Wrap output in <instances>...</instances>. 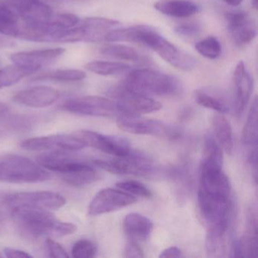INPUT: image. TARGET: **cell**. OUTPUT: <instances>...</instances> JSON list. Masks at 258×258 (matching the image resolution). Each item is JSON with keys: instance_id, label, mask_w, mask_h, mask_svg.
Wrapping results in <instances>:
<instances>
[{"instance_id": "cell-46", "label": "cell", "mask_w": 258, "mask_h": 258, "mask_svg": "<svg viewBox=\"0 0 258 258\" xmlns=\"http://www.w3.org/2000/svg\"><path fill=\"white\" fill-rule=\"evenodd\" d=\"M1 256H2V254H1V253H0V257H1Z\"/></svg>"}, {"instance_id": "cell-3", "label": "cell", "mask_w": 258, "mask_h": 258, "mask_svg": "<svg viewBox=\"0 0 258 258\" xmlns=\"http://www.w3.org/2000/svg\"><path fill=\"white\" fill-rule=\"evenodd\" d=\"M12 215L19 232L28 238L62 237L77 230L75 224L60 221L46 210L17 209Z\"/></svg>"}, {"instance_id": "cell-30", "label": "cell", "mask_w": 258, "mask_h": 258, "mask_svg": "<svg viewBox=\"0 0 258 258\" xmlns=\"http://www.w3.org/2000/svg\"><path fill=\"white\" fill-rule=\"evenodd\" d=\"M225 19H226V28L229 34H231L245 26L250 22H253L251 18L247 13L241 10L226 13Z\"/></svg>"}, {"instance_id": "cell-11", "label": "cell", "mask_w": 258, "mask_h": 258, "mask_svg": "<svg viewBox=\"0 0 258 258\" xmlns=\"http://www.w3.org/2000/svg\"><path fill=\"white\" fill-rule=\"evenodd\" d=\"M84 146L114 155L117 158L127 156L132 152L129 142L122 137L103 135L90 131H79L73 134Z\"/></svg>"}, {"instance_id": "cell-37", "label": "cell", "mask_w": 258, "mask_h": 258, "mask_svg": "<svg viewBox=\"0 0 258 258\" xmlns=\"http://www.w3.org/2000/svg\"><path fill=\"white\" fill-rule=\"evenodd\" d=\"M19 16L7 6H0V23H13L17 22Z\"/></svg>"}, {"instance_id": "cell-19", "label": "cell", "mask_w": 258, "mask_h": 258, "mask_svg": "<svg viewBox=\"0 0 258 258\" xmlns=\"http://www.w3.org/2000/svg\"><path fill=\"white\" fill-rule=\"evenodd\" d=\"M257 249V222L256 214L253 209H250L247 214V231L233 246V256L256 257Z\"/></svg>"}, {"instance_id": "cell-29", "label": "cell", "mask_w": 258, "mask_h": 258, "mask_svg": "<svg viewBox=\"0 0 258 258\" xmlns=\"http://www.w3.org/2000/svg\"><path fill=\"white\" fill-rule=\"evenodd\" d=\"M197 52L208 59H216L221 54L222 48L217 37L210 36L195 45Z\"/></svg>"}, {"instance_id": "cell-6", "label": "cell", "mask_w": 258, "mask_h": 258, "mask_svg": "<svg viewBox=\"0 0 258 258\" xmlns=\"http://www.w3.org/2000/svg\"><path fill=\"white\" fill-rule=\"evenodd\" d=\"M3 205L10 211L17 209L57 210L66 203L64 196L49 191H28L6 195Z\"/></svg>"}, {"instance_id": "cell-7", "label": "cell", "mask_w": 258, "mask_h": 258, "mask_svg": "<svg viewBox=\"0 0 258 258\" xmlns=\"http://www.w3.org/2000/svg\"><path fill=\"white\" fill-rule=\"evenodd\" d=\"M117 125L120 130L129 134L168 139H175L179 137V132L173 126L158 120L145 118L140 115L120 114L117 119Z\"/></svg>"}, {"instance_id": "cell-45", "label": "cell", "mask_w": 258, "mask_h": 258, "mask_svg": "<svg viewBox=\"0 0 258 258\" xmlns=\"http://www.w3.org/2000/svg\"><path fill=\"white\" fill-rule=\"evenodd\" d=\"M3 218L2 217H1V215H0V230H1V229L3 228Z\"/></svg>"}, {"instance_id": "cell-27", "label": "cell", "mask_w": 258, "mask_h": 258, "mask_svg": "<svg viewBox=\"0 0 258 258\" xmlns=\"http://www.w3.org/2000/svg\"><path fill=\"white\" fill-rule=\"evenodd\" d=\"M85 69L101 76H113L128 72L131 66L119 61H93L87 63Z\"/></svg>"}, {"instance_id": "cell-40", "label": "cell", "mask_w": 258, "mask_h": 258, "mask_svg": "<svg viewBox=\"0 0 258 258\" xmlns=\"http://www.w3.org/2000/svg\"><path fill=\"white\" fill-rule=\"evenodd\" d=\"M182 256V252L179 247H170L166 248L160 253L159 257L162 258H173V257H181Z\"/></svg>"}, {"instance_id": "cell-44", "label": "cell", "mask_w": 258, "mask_h": 258, "mask_svg": "<svg viewBox=\"0 0 258 258\" xmlns=\"http://www.w3.org/2000/svg\"><path fill=\"white\" fill-rule=\"evenodd\" d=\"M257 0H251L252 6H253V7L255 9V10H257Z\"/></svg>"}, {"instance_id": "cell-12", "label": "cell", "mask_w": 258, "mask_h": 258, "mask_svg": "<svg viewBox=\"0 0 258 258\" xmlns=\"http://www.w3.org/2000/svg\"><path fill=\"white\" fill-rule=\"evenodd\" d=\"M94 164L105 171L114 174L143 176L153 171L150 161L140 154L131 152L129 155L110 161L96 160Z\"/></svg>"}, {"instance_id": "cell-39", "label": "cell", "mask_w": 258, "mask_h": 258, "mask_svg": "<svg viewBox=\"0 0 258 258\" xmlns=\"http://www.w3.org/2000/svg\"><path fill=\"white\" fill-rule=\"evenodd\" d=\"M4 253L6 256L10 258H31L32 257L31 254L24 251V250H18L16 248H11V247H7L4 249Z\"/></svg>"}, {"instance_id": "cell-2", "label": "cell", "mask_w": 258, "mask_h": 258, "mask_svg": "<svg viewBox=\"0 0 258 258\" xmlns=\"http://www.w3.org/2000/svg\"><path fill=\"white\" fill-rule=\"evenodd\" d=\"M120 85L129 93L149 97L176 96L183 91L182 82L179 78L150 69L131 71Z\"/></svg>"}, {"instance_id": "cell-35", "label": "cell", "mask_w": 258, "mask_h": 258, "mask_svg": "<svg viewBox=\"0 0 258 258\" xmlns=\"http://www.w3.org/2000/svg\"><path fill=\"white\" fill-rule=\"evenodd\" d=\"M175 33L179 37L185 39H194L199 37L202 28L197 23H186L178 25L174 28Z\"/></svg>"}, {"instance_id": "cell-43", "label": "cell", "mask_w": 258, "mask_h": 258, "mask_svg": "<svg viewBox=\"0 0 258 258\" xmlns=\"http://www.w3.org/2000/svg\"><path fill=\"white\" fill-rule=\"evenodd\" d=\"M7 110V106H6L5 105H4V104L0 103V114H4V112H6Z\"/></svg>"}, {"instance_id": "cell-34", "label": "cell", "mask_w": 258, "mask_h": 258, "mask_svg": "<svg viewBox=\"0 0 258 258\" xmlns=\"http://www.w3.org/2000/svg\"><path fill=\"white\" fill-rule=\"evenodd\" d=\"M80 22L81 19L76 15L72 13H58L54 15L49 23L62 29H68L76 26Z\"/></svg>"}, {"instance_id": "cell-36", "label": "cell", "mask_w": 258, "mask_h": 258, "mask_svg": "<svg viewBox=\"0 0 258 258\" xmlns=\"http://www.w3.org/2000/svg\"><path fill=\"white\" fill-rule=\"evenodd\" d=\"M46 247L49 253V256L54 258H68V254L64 247L58 244L56 241H54L52 238H48L46 241Z\"/></svg>"}, {"instance_id": "cell-16", "label": "cell", "mask_w": 258, "mask_h": 258, "mask_svg": "<svg viewBox=\"0 0 258 258\" xmlns=\"http://www.w3.org/2000/svg\"><path fill=\"white\" fill-rule=\"evenodd\" d=\"M59 96V93L52 87L38 86L19 92L15 95L13 101L30 108H42L53 105Z\"/></svg>"}, {"instance_id": "cell-33", "label": "cell", "mask_w": 258, "mask_h": 258, "mask_svg": "<svg viewBox=\"0 0 258 258\" xmlns=\"http://www.w3.org/2000/svg\"><path fill=\"white\" fill-rule=\"evenodd\" d=\"M97 252V248L93 241L81 239L77 241L72 247V254L75 258L93 257Z\"/></svg>"}, {"instance_id": "cell-21", "label": "cell", "mask_w": 258, "mask_h": 258, "mask_svg": "<svg viewBox=\"0 0 258 258\" xmlns=\"http://www.w3.org/2000/svg\"><path fill=\"white\" fill-rule=\"evenodd\" d=\"M125 233L132 240L145 241L153 230V223L148 217L142 214L132 213L123 220Z\"/></svg>"}, {"instance_id": "cell-25", "label": "cell", "mask_w": 258, "mask_h": 258, "mask_svg": "<svg viewBox=\"0 0 258 258\" xmlns=\"http://www.w3.org/2000/svg\"><path fill=\"white\" fill-rule=\"evenodd\" d=\"M40 69L15 64L0 69V89L11 87L25 77L36 73Z\"/></svg>"}, {"instance_id": "cell-13", "label": "cell", "mask_w": 258, "mask_h": 258, "mask_svg": "<svg viewBox=\"0 0 258 258\" xmlns=\"http://www.w3.org/2000/svg\"><path fill=\"white\" fill-rule=\"evenodd\" d=\"M137 202L135 196L123 190L106 188L99 191L89 205V214L101 215L118 211Z\"/></svg>"}, {"instance_id": "cell-42", "label": "cell", "mask_w": 258, "mask_h": 258, "mask_svg": "<svg viewBox=\"0 0 258 258\" xmlns=\"http://www.w3.org/2000/svg\"><path fill=\"white\" fill-rule=\"evenodd\" d=\"M223 1L228 5L233 7H238L243 2V0H223Z\"/></svg>"}, {"instance_id": "cell-10", "label": "cell", "mask_w": 258, "mask_h": 258, "mask_svg": "<svg viewBox=\"0 0 258 258\" xmlns=\"http://www.w3.org/2000/svg\"><path fill=\"white\" fill-rule=\"evenodd\" d=\"M61 108L74 114L94 117H111L118 113L115 101L96 96L69 99L61 105Z\"/></svg>"}, {"instance_id": "cell-23", "label": "cell", "mask_w": 258, "mask_h": 258, "mask_svg": "<svg viewBox=\"0 0 258 258\" xmlns=\"http://www.w3.org/2000/svg\"><path fill=\"white\" fill-rule=\"evenodd\" d=\"M213 127L219 144L226 153L231 155L234 149V142L230 123L224 116L216 114L213 118Z\"/></svg>"}, {"instance_id": "cell-1", "label": "cell", "mask_w": 258, "mask_h": 258, "mask_svg": "<svg viewBox=\"0 0 258 258\" xmlns=\"http://www.w3.org/2000/svg\"><path fill=\"white\" fill-rule=\"evenodd\" d=\"M128 40L130 43H138L152 49L166 62L179 70L190 72L197 64L195 57L176 47L151 27L146 25L131 27Z\"/></svg>"}, {"instance_id": "cell-14", "label": "cell", "mask_w": 258, "mask_h": 258, "mask_svg": "<svg viewBox=\"0 0 258 258\" xmlns=\"http://www.w3.org/2000/svg\"><path fill=\"white\" fill-rule=\"evenodd\" d=\"M21 146L29 151H76L86 147L75 136L64 134L28 139Z\"/></svg>"}, {"instance_id": "cell-31", "label": "cell", "mask_w": 258, "mask_h": 258, "mask_svg": "<svg viewBox=\"0 0 258 258\" xmlns=\"http://www.w3.org/2000/svg\"><path fill=\"white\" fill-rule=\"evenodd\" d=\"M234 43L239 47L251 43L256 36V28L254 22H251L243 28L231 34Z\"/></svg>"}, {"instance_id": "cell-32", "label": "cell", "mask_w": 258, "mask_h": 258, "mask_svg": "<svg viewBox=\"0 0 258 258\" xmlns=\"http://www.w3.org/2000/svg\"><path fill=\"white\" fill-rule=\"evenodd\" d=\"M116 185L120 189L126 191L134 196H140L142 198L152 197V191L144 184L141 183L138 181H122V182H117Z\"/></svg>"}, {"instance_id": "cell-17", "label": "cell", "mask_w": 258, "mask_h": 258, "mask_svg": "<svg viewBox=\"0 0 258 258\" xmlns=\"http://www.w3.org/2000/svg\"><path fill=\"white\" fill-rule=\"evenodd\" d=\"M235 89V114L240 117L245 110L253 90V78L242 61H240L235 67L233 75Z\"/></svg>"}, {"instance_id": "cell-22", "label": "cell", "mask_w": 258, "mask_h": 258, "mask_svg": "<svg viewBox=\"0 0 258 258\" xmlns=\"http://www.w3.org/2000/svg\"><path fill=\"white\" fill-rule=\"evenodd\" d=\"M195 99L201 106L222 114L229 112L230 109L229 103L224 96L213 89L202 88L196 90Z\"/></svg>"}, {"instance_id": "cell-18", "label": "cell", "mask_w": 258, "mask_h": 258, "mask_svg": "<svg viewBox=\"0 0 258 258\" xmlns=\"http://www.w3.org/2000/svg\"><path fill=\"white\" fill-rule=\"evenodd\" d=\"M66 52L63 48L37 49L27 52H16L13 54L11 60L15 64L40 69L43 66H47L56 61Z\"/></svg>"}, {"instance_id": "cell-8", "label": "cell", "mask_w": 258, "mask_h": 258, "mask_svg": "<svg viewBox=\"0 0 258 258\" xmlns=\"http://www.w3.org/2000/svg\"><path fill=\"white\" fill-rule=\"evenodd\" d=\"M222 166L223 160L204 157L200 167V191L230 196V182Z\"/></svg>"}, {"instance_id": "cell-9", "label": "cell", "mask_w": 258, "mask_h": 258, "mask_svg": "<svg viewBox=\"0 0 258 258\" xmlns=\"http://www.w3.org/2000/svg\"><path fill=\"white\" fill-rule=\"evenodd\" d=\"M110 93L116 98V108L120 114L140 115L159 111L162 108L158 101L149 96L129 93L120 84L111 89Z\"/></svg>"}, {"instance_id": "cell-24", "label": "cell", "mask_w": 258, "mask_h": 258, "mask_svg": "<svg viewBox=\"0 0 258 258\" xmlns=\"http://www.w3.org/2000/svg\"><path fill=\"white\" fill-rule=\"evenodd\" d=\"M85 78V72L78 69H55L38 74L31 78V81L77 82L83 81Z\"/></svg>"}, {"instance_id": "cell-4", "label": "cell", "mask_w": 258, "mask_h": 258, "mask_svg": "<svg viewBox=\"0 0 258 258\" xmlns=\"http://www.w3.org/2000/svg\"><path fill=\"white\" fill-rule=\"evenodd\" d=\"M37 162L46 170L60 173L63 180L73 186L89 185L99 179V173L91 166L64 154H43L37 157Z\"/></svg>"}, {"instance_id": "cell-5", "label": "cell", "mask_w": 258, "mask_h": 258, "mask_svg": "<svg viewBox=\"0 0 258 258\" xmlns=\"http://www.w3.org/2000/svg\"><path fill=\"white\" fill-rule=\"evenodd\" d=\"M50 173L40 164L25 157L13 155L0 161V181L10 183L44 182Z\"/></svg>"}, {"instance_id": "cell-38", "label": "cell", "mask_w": 258, "mask_h": 258, "mask_svg": "<svg viewBox=\"0 0 258 258\" xmlns=\"http://www.w3.org/2000/svg\"><path fill=\"white\" fill-rule=\"evenodd\" d=\"M124 256L127 258L143 257L144 253L140 246L135 241H133L128 242L125 246Z\"/></svg>"}, {"instance_id": "cell-15", "label": "cell", "mask_w": 258, "mask_h": 258, "mask_svg": "<svg viewBox=\"0 0 258 258\" xmlns=\"http://www.w3.org/2000/svg\"><path fill=\"white\" fill-rule=\"evenodd\" d=\"M10 7L21 19L31 22L49 23L53 17V10L40 0H7Z\"/></svg>"}, {"instance_id": "cell-28", "label": "cell", "mask_w": 258, "mask_h": 258, "mask_svg": "<svg viewBox=\"0 0 258 258\" xmlns=\"http://www.w3.org/2000/svg\"><path fill=\"white\" fill-rule=\"evenodd\" d=\"M101 53L108 58L123 61L137 62L140 59V55L135 49L123 44L107 45L101 49Z\"/></svg>"}, {"instance_id": "cell-26", "label": "cell", "mask_w": 258, "mask_h": 258, "mask_svg": "<svg viewBox=\"0 0 258 258\" xmlns=\"http://www.w3.org/2000/svg\"><path fill=\"white\" fill-rule=\"evenodd\" d=\"M257 126V98L255 97L250 106L242 132L243 143L252 149H256L258 137Z\"/></svg>"}, {"instance_id": "cell-20", "label": "cell", "mask_w": 258, "mask_h": 258, "mask_svg": "<svg viewBox=\"0 0 258 258\" xmlns=\"http://www.w3.org/2000/svg\"><path fill=\"white\" fill-rule=\"evenodd\" d=\"M154 7L165 16L178 19L191 17L200 10L197 4L189 0H161Z\"/></svg>"}, {"instance_id": "cell-41", "label": "cell", "mask_w": 258, "mask_h": 258, "mask_svg": "<svg viewBox=\"0 0 258 258\" xmlns=\"http://www.w3.org/2000/svg\"><path fill=\"white\" fill-rule=\"evenodd\" d=\"M6 36L2 37L0 36V49H4V48L13 47L16 45V43L10 38H7Z\"/></svg>"}]
</instances>
